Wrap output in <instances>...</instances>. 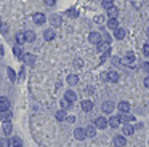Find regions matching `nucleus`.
<instances>
[{"mask_svg":"<svg viewBox=\"0 0 149 147\" xmlns=\"http://www.w3.org/2000/svg\"><path fill=\"white\" fill-rule=\"evenodd\" d=\"M123 64H127V66H130V67H133L136 64V56H135L133 51H128V53H127V56L123 58Z\"/></svg>","mask_w":149,"mask_h":147,"instance_id":"nucleus-1","label":"nucleus"},{"mask_svg":"<svg viewBox=\"0 0 149 147\" xmlns=\"http://www.w3.org/2000/svg\"><path fill=\"white\" fill-rule=\"evenodd\" d=\"M103 78H104V80H107V82H112V83H116L117 80H119V74H117L116 70H109V72L103 74Z\"/></svg>","mask_w":149,"mask_h":147,"instance_id":"nucleus-2","label":"nucleus"},{"mask_svg":"<svg viewBox=\"0 0 149 147\" xmlns=\"http://www.w3.org/2000/svg\"><path fill=\"white\" fill-rule=\"evenodd\" d=\"M106 126H107V120L104 117H98L96 120H95V128H98V130H104Z\"/></svg>","mask_w":149,"mask_h":147,"instance_id":"nucleus-3","label":"nucleus"},{"mask_svg":"<svg viewBox=\"0 0 149 147\" xmlns=\"http://www.w3.org/2000/svg\"><path fill=\"white\" fill-rule=\"evenodd\" d=\"M88 40H90V43L98 45L101 42V34H100V32H91V34L88 35Z\"/></svg>","mask_w":149,"mask_h":147,"instance_id":"nucleus-4","label":"nucleus"},{"mask_svg":"<svg viewBox=\"0 0 149 147\" xmlns=\"http://www.w3.org/2000/svg\"><path fill=\"white\" fill-rule=\"evenodd\" d=\"M101 109H103V112H106V114H111V112L116 109V105H114L112 101H106L103 102V105H101Z\"/></svg>","mask_w":149,"mask_h":147,"instance_id":"nucleus-5","label":"nucleus"},{"mask_svg":"<svg viewBox=\"0 0 149 147\" xmlns=\"http://www.w3.org/2000/svg\"><path fill=\"white\" fill-rule=\"evenodd\" d=\"M111 50V42H103L101 40L100 43H98V51H101V53H106V51Z\"/></svg>","mask_w":149,"mask_h":147,"instance_id":"nucleus-6","label":"nucleus"},{"mask_svg":"<svg viewBox=\"0 0 149 147\" xmlns=\"http://www.w3.org/2000/svg\"><path fill=\"white\" fill-rule=\"evenodd\" d=\"M32 19H34V22H36V24H39V26H42L43 22L47 21V18H45V15H43V13H36Z\"/></svg>","mask_w":149,"mask_h":147,"instance_id":"nucleus-7","label":"nucleus"},{"mask_svg":"<svg viewBox=\"0 0 149 147\" xmlns=\"http://www.w3.org/2000/svg\"><path fill=\"white\" fill-rule=\"evenodd\" d=\"M64 99H66V101H69L71 104H74L75 99H77V94H75L72 89H68V91H66V94H64Z\"/></svg>","mask_w":149,"mask_h":147,"instance_id":"nucleus-8","label":"nucleus"},{"mask_svg":"<svg viewBox=\"0 0 149 147\" xmlns=\"http://www.w3.org/2000/svg\"><path fill=\"white\" fill-rule=\"evenodd\" d=\"M74 136H75V139H79V141H84L85 137H87V134H85V130H84V128H75V131H74Z\"/></svg>","mask_w":149,"mask_h":147,"instance_id":"nucleus-9","label":"nucleus"},{"mask_svg":"<svg viewBox=\"0 0 149 147\" xmlns=\"http://www.w3.org/2000/svg\"><path fill=\"white\" fill-rule=\"evenodd\" d=\"M10 109V101H8V98H0V112H3V110H8Z\"/></svg>","mask_w":149,"mask_h":147,"instance_id":"nucleus-10","label":"nucleus"},{"mask_svg":"<svg viewBox=\"0 0 149 147\" xmlns=\"http://www.w3.org/2000/svg\"><path fill=\"white\" fill-rule=\"evenodd\" d=\"M117 109L120 110V114H128V110H130V104H128L127 101H122V102H119Z\"/></svg>","mask_w":149,"mask_h":147,"instance_id":"nucleus-11","label":"nucleus"},{"mask_svg":"<svg viewBox=\"0 0 149 147\" xmlns=\"http://www.w3.org/2000/svg\"><path fill=\"white\" fill-rule=\"evenodd\" d=\"M8 147H23V142H21L19 137H10L8 139Z\"/></svg>","mask_w":149,"mask_h":147,"instance_id":"nucleus-12","label":"nucleus"},{"mask_svg":"<svg viewBox=\"0 0 149 147\" xmlns=\"http://www.w3.org/2000/svg\"><path fill=\"white\" fill-rule=\"evenodd\" d=\"M114 146L116 147H123V146H127V139L123 136H116L114 137Z\"/></svg>","mask_w":149,"mask_h":147,"instance_id":"nucleus-13","label":"nucleus"},{"mask_svg":"<svg viewBox=\"0 0 149 147\" xmlns=\"http://www.w3.org/2000/svg\"><path fill=\"white\" fill-rule=\"evenodd\" d=\"M50 22H52V26H55V27H59V26L63 24V19H61V16L53 15L52 18H50Z\"/></svg>","mask_w":149,"mask_h":147,"instance_id":"nucleus-14","label":"nucleus"},{"mask_svg":"<svg viewBox=\"0 0 149 147\" xmlns=\"http://www.w3.org/2000/svg\"><path fill=\"white\" fill-rule=\"evenodd\" d=\"M0 120L3 121V123H7V121L11 120V112H10V109H8V110L0 112Z\"/></svg>","mask_w":149,"mask_h":147,"instance_id":"nucleus-15","label":"nucleus"},{"mask_svg":"<svg viewBox=\"0 0 149 147\" xmlns=\"http://www.w3.org/2000/svg\"><path fill=\"white\" fill-rule=\"evenodd\" d=\"M85 134H87V137H95V134H96L95 125H88V126L85 128Z\"/></svg>","mask_w":149,"mask_h":147,"instance_id":"nucleus-16","label":"nucleus"},{"mask_svg":"<svg viewBox=\"0 0 149 147\" xmlns=\"http://www.w3.org/2000/svg\"><path fill=\"white\" fill-rule=\"evenodd\" d=\"M122 131H123V134H125V136H132V134L135 133V128H133L132 125L125 123V125H123V128H122Z\"/></svg>","mask_w":149,"mask_h":147,"instance_id":"nucleus-17","label":"nucleus"},{"mask_svg":"<svg viewBox=\"0 0 149 147\" xmlns=\"http://www.w3.org/2000/svg\"><path fill=\"white\" fill-rule=\"evenodd\" d=\"M24 40L29 42V43H32V42L36 40V34H34L32 31H26L24 32Z\"/></svg>","mask_w":149,"mask_h":147,"instance_id":"nucleus-18","label":"nucleus"},{"mask_svg":"<svg viewBox=\"0 0 149 147\" xmlns=\"http://www.w3.org/2000/svg\"><path fill=\"white\" fill-rule=\"evenodd\" d=\"M91 109H93V102L88 101V99H85V101L82 102V110H84V112H90Z\"/></svg>","mask_w":149,"mask_h":147,"instance_id":"nucleus-19","label":"nucleus"},{"mask_svg":"<svg viewBox=\"0 0 149 147\" xmlns=\"http://www.w3.org/2000/svg\"><path fill=\"white\" fill-rule=\"evenodd\" d=\"M114 35H116V38H119V40H122V38L127 35V32H125V29H122V27H117L116 31H114Z\"/></svg>","mask_w":149,"mask_h":147,"instance_id":"nucleus-20","label":"nucleus"},{"mask_svg":"<svg viewBox=\"0 0 149 147\" xmlns=\"http://www.w3.org/2000/svg\"><path fill=\"white\" fill-rule=\"evenodd\" d=\"M107 125H111V128H119V125H120L119 115H117V117H111L109 121H107Z\"/></svg>","mask_w":149,"mask_h":147,"instance_id":"nucleus-21","label":"nucleus"},{"mask_svg":"<svg viewBox=\"0 0 149 147\" xmlns=\"http://www.w3.org/2000/svg\"><path fill=\"white\" fill-rule=\"evenodd\" d=\"M43 38H45V40H53V38H55V31H53V29H47L45 32H43Z\"/></svg>","mask_w":149,"mask_h":147,"instance_id":"nucleus-22","label":"nucleus"},{"mask_svg":"<svg viewBox=\"0 0 149 147\" xmlns=\"http://www.w3.org/2000/svg\"><path fill=\"white\" fill-rule=\"evenodd\" d=\"M107 27L112 29V31H116L117 27H119V22H117V18H109V21H107Z\"/></svg>","mask_w":149,"mask_h":147,"instance_id":"nucleus-23","label":"nucleus"},{"mask_svg":"<svg viewBox=\"0 0 149 147\" xmlns=\"http://www.w3.org/2000/svg\"><path fill=\"white\" fill-rule=\"evenodd\" d=\"M21 59H24L27 64H31V66H34V62H36V58H34L32 54H29V53L23 54V58H21Z\"/></svg>","mask_w":149,"mask_h":147,"instance_id":"nucleus-24","label":"nucleus"},{"mask_svg":"<svg viewBox=\"0 0 149 147\" xmlns=\"http://www.w3.org/2000/svg\"><path fill=\"white\" fill-rule=\"evenodd\" d=\"M119 120L128 123V121H133V120H135V117H132V115H128V114H120V115H119Z\"/></svg>","mask_w":149,"mask_h":147,"instance_id":"nucleus-25","label":"nucleus"},{"mask_svg":"<svg viewBox=\"0 0 149 147\" xmlns=\"http://www.w3.org/2000/svg\"><path fill=\"white\" fill-rule=\"evenodd\" d=\"M107 15H109V18H117V15H119V10H117L116 6H111V8L107 10Z\"/></svg>","mask_w":149,"mask_h":147,"instance_id":"nucleus-26","label":"nucleus"},{"mask_svg":"<svg viewBox=\"0 0 149 147\" xmlns=\"http://www.w3.org/2000/svg\"><path fill=\"white\" fill-rule=\"evenodd\" d=\"M11 131H13V126H11V123L10 121H7V123H3V133L7 134H11Z\"/></svg>","mask_w":149,"mask_h":147,"instance_id":"nucleus-27","label":"nucleus"},{"mask_svg":"<svg viewBox=\"0 0 149 147\" xmlns=\"http://www.w3.org/2000/svg\"><path fill=\"white\" fill-rule=\"evenodd\" d=\"M68 83H69V85H77V83H79V77L77 75H69L68 77Z\"/></svg>","mask_w":149,"mask_h":147,"instance_id":"nucleus-28","label":"nucleus"},{"mask_svg":"<svg viewBox=\"0 0 149 147\" xmlns=\"http://www.w3.org/2000/svg\"><path fill=\"white\" fill-rule=\"evenodd\" d=\"M66 117H68V115H66V110H63V109H61V110H58V112H56V118H58L59 121L66 120Z\"/></svg>","mask_w":149,"mask_h":147,"instance_id":"nucleus-29","label":"nucleus"},{"mask_svg":"<svg viewBox=\"0 0 149 147\" xmlns=\"http://www.w3.org/2000/svg\"><path fill=\"white\" fill-rule=\"evenodd\" d=\"M13 53H15V56H16V58H19V59L23 58V50H21V46H19V45L13 48Z\"/></svg>","mask_w":149,"mask_h":147,"instance_id":"nucleus-30","label":"nucleus"},{"mask_svg":"<svg viewBox=\"0 0 149 147\" xmlns=\"http://www.w3.org/2000/svg\"><path fill=\"white\" fill-rule=\"evenodd\" d=\"M16 42H18V45H23L24 42H26L24 40V32H19V34L16 35Z\"/></svg>","mask_w":149,"mask_h":147,"instance_id":"nucleus-31","label":"nucleus"},{"mask_svg":"<svg viewBox=\"0 0 149 147\" xmlns=\"http://www.w3.org/2000/svg\"><path fill=\"white\" fill-rule=\"evenodd\" d=\"M71 102H69V101H66V99H63V101H61V107H63V110H68V109H71Z\"/></svg>","mask_w":149,"mask_h":147,"instance_id":"nucleus-32","label":"nucleus"},{"mask_svg":"<svg viewBox=\"0 0 149 147\" xmlns=\"http://www.w3.org/2000/svg\"><path fill=\"white\" fill-rule=\"evenodd\" d=\"M7 72H8V77H10L11 82H16V74H15V70L13 69H8Z\"/></svg>","mask_w":149,"mask_h":147,"instance_id":"nucleus-33","label":"nucleus"},{"mask_svg":"<svg viewBox=\"0 0 149 147\" xmlns=\"http://www.w3.org/2000/svg\"><path fill=\"white\" fill-rule=\"evenodd\" d=\"M111 6H114V3H112V0H103V8H106V10H109Z\"/></svg>","mask_w":149,"mask_h":147,"instance_id":"nucleus-34","label":"nucleus"},{"mask_svg":"<svg viewBox=\"0 0 149 147\" xmlns=\"http://www.w3.org/2000/svg\"><path fill=\"white\" fill-rule=\"evenodd\" d=\"M0 32H2V34H7V32H8V26L5 24V22L0 24Z\"/></svg>","mask_w":149,"mask_h":147,"instance_id":"nucleus-35","label":"nucleus"},{"mask_svg":"<svg viewBox=\"0 0 149 147\" xmlns=\"http://www.w3.org/2000/svg\"><path fill=\"white\" fill-rule=\"evenodd\" d=\"M141 69L144 70L146 74H149V62H143V64H141Z\"/></svg>","mask_w":149,"mask_h":147,"instance_id":"nucleus-36","label":"nucleus"},{"mask_svg":"<svg viewBox=\"0 0 149 147\" xmlns=\"http://www.w3.org/2000/svg\"><path fill=\"white\" fill-rule=\"evenodd\" d=\"M143 53H144V56H149V43H146L143 46Z\"/></svg>","mask_w":149,"mask_h":147,"instance_id":"nucleus-37","label":"nucleus"},{"mask_svg":"<svg viewBox=\"0 0 149 147\" xmlns=\"http://www.w3.org/2000/svg\"><path fill=\"white\" fill-rule=\"evenodd\" d=\"M143 83H144V86H146V88H149V75L144 78V82H143Z\"/></svg>","mask_w":149,"mask_h":147,"instance_id":"nucleus-38","label":"nucleus"},{"mask_svg":"<svg viewBox=\"0 0 149 147\" xmlns=\"http://www.w3.org/2000/svg\"><path fill=\"white\" fill-rule=\"evenodd\" d=\"M45 3L48 6H53V5H55V0H45Z\"/></svg>","mask_w":149,"mask_h":147,"instance_id":"nucleus-39","label":"nucleus"},{"mask_svg":"<svg viewBox=\"0 0 149 147\" xmlns=\"http://www.w3.org/2000/svg\"><path fill=\"white\" fill-rule=\"evenodd\" d=\"M66 120H68L69 123H74V121H75V117H66Z\"/></svg>","mask_w":149,"mask_h":147,"instance_id":"nucleus-40","label":"nucleus"},{"mask_svg":"<svg viewBox=\"0 0 149 147\" xmlns=\"http://www.w3.org/2000/svg\"><path fill=\"white\" fill-rule=\"evenodd\" d=\"M95 21H96V22H103V16H96V18H95Z\"/></svg>","mask_w":149,"mask_h":147,"instance_id":"nucleus-41","label":"nucleus"},{"mask_svg":"<svg viewBox=\"0 0 149 147\" xmlns=\"http://www.w3.org/2000/svg\"><path fill=\"white\" fill-rule=\"evenodd\" d=\"M75 66L80 67V66H82V61H80V59H77V61H75Z\"/></svg>","mask_w":149,"mask_h":147,"instance_id":"nucleus-42","label":"nucleus"},{"mask_svg":"<svg viewBox=\"0 0 149 147\" xmlns=\"http://www.w3.org/2000/svg\"><path fill=\"white\" fill-rule=\"evenodd\" d=\"M2 56H3V48L0 46V58H2Z\"/></svg>","mask_w":149,"mask_h":147,"instance_id":"nucleus-43","label":"nucleus"},{"mask_svg":"<svg viewBox=\"0 0 149 147\" xmlns=\"http://www.w3.org/2000/svg\"><path fill=\"white\" fill-rule=\"evenodd\" d=\"M146 34H148V37H149V29H148V32H146Z\"/></svg>","mask_w":149,"mask_h":147,"instance_id":"nucleus-44","label":"nucleus"}]
</instances>
